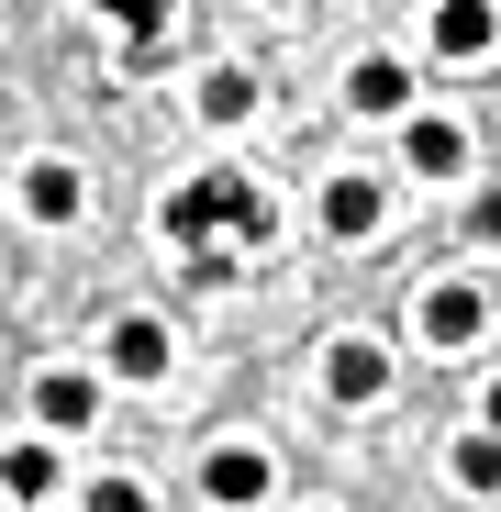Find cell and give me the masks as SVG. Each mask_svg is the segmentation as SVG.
I'll return each mask as SVG.
<instances>
[{
    "mask_svg": "<svg viewBox=\"0 0 501 512\" xmlns=\"http://www.w3.org/2000/svg\"><path fill=\"white\" fill-rule=\"evenodd\" d=\"M412 334H424L435 357H479V334H490V290L457 279V268H435L424 290H412Z\"/></svg>",
    "mask_w": 501,
    "mask_h": 512,
    "instance_id": "cell-1",
    "label": "cell"
},
{
    "mask_svg": "<svg viewBox=\"0 0 501 512\" xmlns=\"http://www.w3.org/2000/svg\"><path fill=\"white\" fill-rule=\"evenodd\" d=\"M23 412H34V435H45V446H78V435H101V368H78V357L34 368Z\"/></svg>",
    "mask_w": 501,
    "mask_h": 512,
    "instance_id": "cell-2",
    "label": "cell"
},
{
    "mask_svg": "<svg viewBox=\"0 0 501 512\" xmlns=\"http://www.w3.org/2000/svg\"><path fill=\"white\" fill-rule=\"evenodd\" d=\"M167 368H179V334H167V312H112L101 334V390H167Z\"/></svg>",
    "mask_w": 501,
    "mask_h": 512,
    "instance_id": "cell-3",
    "label": "cell"
},
{
    "mask_svg": "<svg viewBox=\"0 0 501 512\" xmlns=\"http://www.w3.org/2000/svg\"><path fill=\"white\" fill-rule=\"evenodd\" d=\"M201 501H212V512H268V501H279V457H268L257 435L201 446Z\"/></svg>",
    "mask_w": 501,
    "mask_h": 512,
    "instance_id": "cell-4",
    "label": "cell"
},
{
    "mask_svg": "<svg viewBox=\"0 0 501 512\" xmlns=\"http://www.w3.org/2000/svg\"><path fill=\"white\" fill-rule=\"evenodd\" d=\"M390 379H401V357L379 346V334H334V346H323V401L334 412H379Z\"/></svg>",
    "mask_w": 501,
    "mask_h": 512,
    "instance_id": "cell-5",
    "label": "cell"
},
{
    "mask_svg": "<svg viewBox=\"0 0 501 512\" xmlns=\"http://www.w3.org/2000/svg\"><path fill=\"white\" fill-rule=\"evenodd\" d=\"M334 90H346L357 123H412V112H424V101H412V56H390V45L346 56V78H334Z\"/></svg>",
    "mask_w": 501,
    "mask_h": 512,
    "instance_id": "cell-6",
    "label": "cell"
},
{
    "mask_svg": "<svg viewBox=\"0 0 501 512\" xmlns=\"http://www.w3.org/2000/svg\"><path fill=\"white\" fill-rule=\"evenodd\" d=\"M323 234L334 245H379L390 234V179H379V167H334V179H323Z\"/></svg>",
    "mask_w": 501,
    "mask_h": 512,
    "instance_id": "cell-7",
    "label": "cell"
},
{
    "mask_svg": "<svg viewBox=\"0 0 501 512\" xmlns=\"http://www.w3.org/2000/svg\"><path fill=\"white\" fill-rule=\"evenodd\" d=\"M12 201H23V223H34V234H67L78 212H90V179H78V156H23Z\"/></svg>",
    "mask_w": 501,
    "mask_h": 512,
    "instance_id": "cell-8",
    "label": "cell"
},
{
    "mask_svg": "<svg viewBox=\"0 0 501 512\" xmlns=\"http://www.w3.org/2000/svg\"><path fill=\"white\" fill-rule=\"evenodd\" d=\"M501 45V0H435V12H424V56L435 67H479Z\"/></svg>",
    "mask_w": 501,
    "mask_h": 512,
    "instance_id": "cell-9",
    "label": "cell"
},
{
    "mask_svg": "<svg viewBox=\"0 0 501 512\" xmlns=\"http://www.w3.org/2000/svg\"><path fill=\"white\" fill-rule=\"evenodd\" d=\"M468 156H479V134L457 112H412L401 123V179H468Z\"/></svg>",
    "mask_w": 501,
    "mask_h": 512,
    "instance_id": "cell-10",
    "label": "cell"
},
{
    "mask_svg": "<svg viewBox=\"0 0 501 512\" xmlns=\"http://www.w3.org/2000/svg\"><path fill=\"white\" fill-rule=\"evenodd\" d=\"M67 490V446H45V435H12V446H0V501H56Z\"/></svg>",
    "mask_w": 501,
    "mask_h": 512,
    "instance_id": "cell-11",
    "label": "cell"
},
{
    "mask_svg": "<svg viewBox=\"0 0 501 512\" xmlns=\"http://www.w3.org/2000/svg\"><path fill=\"white\" fill-rule=\"evenodd\" d=\"M257 101H268V90H257L245 67H212V78H201V123H212V134H245V123H257Z\"/></svg>",
    "mask_w": 501,
    "mask_h": 512,
    "instance_id": "cell-12",
    "label": "cell"
},
{
    "mask_svg": "<svg viewBox=\"0 0 501 512\" xmlns=\"http://www.w3.org/2000/svg\"><path fill=\"white\" fill-rule=\"evenodd\" d=\"M446 479H457L468 501H501V435H479V423H468V435L446 446Z\"/></svg>",
    "mask_w": 501,
    "mask_h": 512,
    "instance_id": "cell-13",
    "label": "cell"
},
{
    "mask_svg": "<svg viewBox=\"0 0 501 512\" xmlns=\"http://www.w3.org/2000/svg\"><path fill=\"white\" fill-rule=\"evenodd\" d=\"M112 34H123V56H156V45H179V12L167 0H112Z\"/></svg>",
    "mask_w": 501,
    "mask_h": 512,
    "instance_id": "cell-14",
    "label": "cell"
},
{
    "mask_svg": "<svg viewBox=\"0 0 501 512\" xmlns=\"http://www.w3.org/2000/svg\"><path fill=\"white\" fill-rule=\"evenodd\" d=\"M78 512H156V501H145V479L101 468V479H78Z\"/></svg>",
    "mask_w": 501,
    "mask_h": 512,
    "instance_id": "cell-15",
    "label": "cell"
},
{
    "mask_svg": "<svg viewBox=\"0 0 501 512\" xmlns=\"http://www.w3.org/2000/svg\"><path fill=\"white\" fill-rule=\"evenodd\" d=\"M468 245H501V179L468 190Z\"/></svg>",
    "mask_w": 501,
    "mask_h": 512,
    "instance_id": "cell-16",
    "label": "cell"
},
{
    "mask_svg": "<svg viewBox=\"0 0 501 512\" xmlns=\"http://www.w3.org/2000/svg\"><path fill=\"white\" fill-rule=\"evenodd\" d=\"M479 435H501V368L479 379Z\"/></svg>",
    "mask_w": 501,
    "mask_h": 512,
    "instance_id": "cell-17",
    "label": "cell"
},
{
    "mask_svg": "<svg viewBox=\"0 0 501 512\" xmlns=\"http://www.w3.org/2000/svg\"><path fill=\"white\" fill-rule=\"evenodd\" d=\"M0 512H12V501H0Z\"/></svg>",
    "mask_w": 501,
    "mask_h": 512,
    "instance_id": "cell-18",
    "label": "cell"
}]
</instances>
